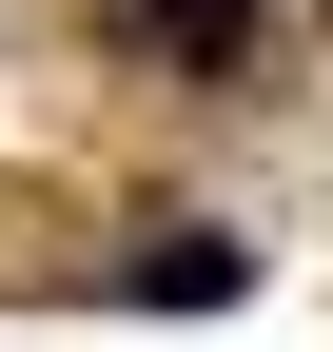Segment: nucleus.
<instances>
[{"label": "nucleus", "mask_w": 333, "mask_h": 352, "mask_svg": "<svg viewBox=\"0 0 333 352\" xmlns=\"http://www.w3.org/2000/svg\"><path fill=\"white\" fill-rule=\"evenodd\" d=\"M235 274H255V254H235L216 215H177V235H157V254H138V274H118V294H138V314H216Z\"/></svg>", "instance_id": "obj_1"}, {"label": "nucleus", "mask_w": 333, "mask_h": 352, "mask_svg": "<svg viewBox=\"0 0 333 352\" xmlns=\"http://www.w3.org/2000/svg\"><path fill=\"white\" fill-rule=\"evenodd\" d=\"M138 39H157L177 78H235V59L275 39V0H138Z\"/></svg>", "instance_id": "obj_2"}]
</instances>
